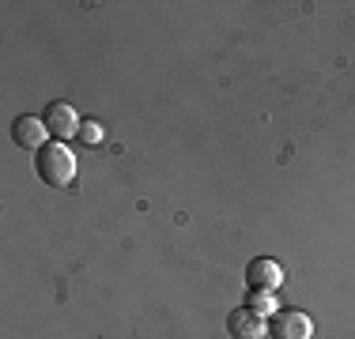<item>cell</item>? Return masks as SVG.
Masks as SVG:
<instances>
[{"instance_id": "6da1fadb", "label": "cell", "mask_w": 355, "mask_h": 339, "mask_svg": "<svg viewBox=\"0 0 355 339\" xmlns=\"http://www.w3.org/2000/svg\"><path fill=\"white\" fill-rule=\"evenodd\" d=\"M35 166H38V177L49 189H69L76 181V155L64 143H46V147L38 151Z\"/></svg>"}, {"instance_id": "7a4b0ae2", "label": "cell", "mask_w": 355, "mask_h": 339, "mask_svg": "<svg viewBox=\"0 0 355 339\" xmlns=\"http://www.w3.org/2000/svg\"><path fill=\"white\" fill-rule=\"evenodd\" d=\"M268 336L272 339H310L314 336V320L302 309H276L268 320Z\"/></svg>"}, {"instance_id": "3957f363", "label": "cell", "mask_w": 355, "mask_h": 339, "mask_svg": "<svg viewBox=\"0 0 355 339\" xmlns=\"http://www.w3.org/2000/svg\"><path fill=\"white\" fill-rule=\"evenodd\" d=\"M42 121H46L49 136H57V143L80 136V113H76L69 102H49L46 113H42Z\"/></svg>"}, {"instance_id": "277c9868", "label": "cell", "mask_w": 355, "mask_h": 339, "mask_svg": "<svg viewBox=\"0 0 355 339\" xmlns=\"http://www.w3.org/2000/svg\"><path fill=\"white\" fill-rule=\"evenodd\" d=\"M227 332H231V339H265L268 320H265V313L242 305V309H234L231 317H227Z\"/></svg>"}, {"instance_id": "5b68a950", "label": "cell", "mask_w": 355, "mask_h": 339, "mask_svg": "<svg viewBox=\"0 0 355 339\" xmlns=\"http://www.w3.org/2000/svg\"><path fill=\"white\" fill-rule=\"evenodd\" d=\"M246 279H250V291H276L284 283V268L272 257H253L246 268Z\"/></svg>"}, {"instance_id": "8992f818", "label": "cell", "mask_w": 355, "mask_h": 339, "mask_svg": "<svg viewBox=\"0 0 355 339\" xmlns=\"http://www.w3.org/2000/svg\"><path fill=\"white\" fill-rule=\"evenodd\" d=\"M12 140L19 143V147H27V151H42L49 143V129H46L42 117H15Z\"/></svg>"}, {"instance_id": "52a82bcc", "label": "cell", "mask_w": 355, "mask_h": 339, "mask_svg": "<svg viewBox=\"0 0 355 339\" xmlns=\"http://www.w3.org/2000/svg\"><path fill=\"white\" fill-rule=\"evenodd\" d=\"M250 309H257V313H265V317H272L276 313V302H272V291H250V298H246Z\"/></svg>"}, {"instance_id": "ba28073f", "label": "cell", "mask_w": 355, "mask_h": 339, "mask_svg": "<svg viewBox=\"0 0 355 339\" xmlns=\"http://www.w3.org/2000/svg\"><path fill=\"white\" fill-rule=\"evenodd\" d=\"M80 136H83V143H91V147H95V143H103V125L87 117V121L80 125Z\"/></svg>"}]
</instances>
